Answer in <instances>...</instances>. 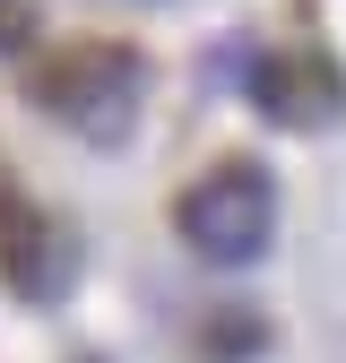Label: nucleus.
Wrapping results in <instances>:
<instances>
[{
	"mask_svg": "<svg viewBox=\"0 0 346 363\" xmlns=\"http://www.w3.org/2000/svg\"><path fill=\"white\" fill-rule=\"evenodd\" d=\"M26 104L52 113L61 130H78L86 147H121L147 113V52L121 35H78L26 69Z\"/></svg>",
	"mask_w": 346,
	"mask_h": 363,
	"instance_id": "f257e3e1",
	"label": "nucleus"
},
{
	"mask_svg": "<svg viewBox=\"0 0 346 363\" xmlns=\"http://www.w3.org/2000/svg\"><path fill=\"white\" fill-rule=\"evenodd\" d=\"M173 234H182L208 268H251L277 234V182L260 156H216L182 182L173 199Z\"/></svg>",
	"mask_w": 346,
	"mask_h": 363,
	"instance_id": "f03ea898",
	"label": "nucleus"
},
{
	"mask_svg": "<svg viewBox=\"0 0 346 363\" xmlns=\"http://www.w3.org/2000/svg\"><path fill=\"white\" fill-rule=\"evenodd\" d=\"M242 96L277 130H337L346 121V61L320 43H260L242 61Z\"/></svg>",
	"mask_w": 346,
	"mask_h": 363,
	"instance_id": "7ed1b4c3",
	"label": "nucleus"
},
{
	"mask_svg": "<svg viewBox=\"0 0 346 363\" xmlns=\"http://www.w3.org/2000/svg\"><path fill=\"white\" fill-rule=\"evenodd\" d=\"M69 234H61V216L52 208H35V199H0V277H9L26 303H52L69 286Z\"/></svg>",
	"mask_w": 346,
	"mask_h": 363,
	"instance_id": "20e7f679",
	"label": "nucleus"
},
{
	"mask_svg": "<svg viewBox=\"0 0 346 363\" xmlns=\"http://www.w3.org/2000/svg\"><path fill=\"white\" fill-rule=\"evenodd\" d=\"M43 43V18H35V0H0V61H26Z\"/></svg>",
	"mask_w": 346,
	"mask_h": 363,
	"instance_id": "39448f33",
	"label": "nucleus"
}]
</instances>
